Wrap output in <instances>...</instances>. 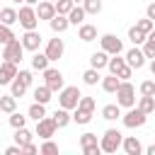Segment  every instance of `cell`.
<instances>
[{"label":"cell","mask_w":155,"mask_h":155,"mask_svg":"<svg viewBox=\"0 0 155 155\" xmlns=\"http://www.w3.org/2000/svg\"><path fill=\"white\" fill-rule=\"evenodd\" d=\"M80 148L85 155H99L102 153V145L97 140V133H82L80 136Z\"/></svg>","instance_id":"30bf717a"},{"label":"cell","mask_w":155,"mask_h":155,"mask_svg":"<svg viewBox=\"0 0 155 155\" xmlns=\"http://www.w3.org/2000/svg\"><path fill=\"white\" fill-rule=\"evenodd\" d=\"M22 153H29V155H34V153H39V148H36L34 143H27V145H22Z\"/></svg>","instance_id":"7dc6e473"},{"label":"cell","mask_w":155,"mask_h":155,"mask_svg":"<svg viewBox=\"0 0 155 155\" xmlns=\"http://www.w3.org/2000/svg\"><path fill=\"white\" fill-rule=\"evenodd\" d=\"M73 121H75V124H80V126H85V124H90V121H92V111H85V109H80V107H75V114H73Z\"/></svg>","instance_id":"836d02e7"},{"label":"cell","mask_w":155,"mask_h":155,"mask_svg":"<svg viewBox=\"0 0 155 155\" xmlns=\"http://www.w3.org/2000/svg\"><path fill=\"white\" fill-rule=\"evenodd\" d=\"M140 111H145V114H153L155 111V97H148V94H140V99H138V104H136Z\"/></svg>","instance_id":"d6a6232c"},{"label":"cell","mask_w":155,"mask_h":155,"mask_svg":"<svg viewBox=\"0 0 155 155\" xmlns=\"http://www.w3.org/2000/svg\"><path fill=\"white\" fill-rule=\"evenodd\" d=\"M126 63H128L133 70L143 68V65H145V53H143V48H138V46L128 48V51H126Z\"/></svg>","instance_id":"9a60e30c"},{"label":"cell","mask_w":155,"mask_h":155,"mask_svg":"<svg viewBox=\"0 0 155 155\" xmlns=\"http://www.w3.org/2000/svg\"><path fill=\"white\" fill-rule=\"evenodd\" d=\"M116 104L126 107V109L136 107V87L131 85V80H121V85L116 90Z\"/></svg>","instance_id":"6da1fadb"},{"label":"cell","mask_w":155,"mask_h":155,"mask_svg":"<svg viewBox=\"0 0 155 155\" xmlns=\"http://www.w3.org/2000/svg\"><path fill=\"white\" fill-rule=\"evenodd\" d=\"M78 107H80V109H85V111H94V107H97V102H94L92 97H80V102H78Z\"/></svg>","instance_id":"b9f144b4"},{"label":"cell","mask_w":155,"mask_h":155,"mask_svg":"<svg viewBox=\"0 0 155 155\" xmlns=\"http://www.w3.org/2000/svg\"><path fill=\"white\" fill-rule=\"evenodd\" d=\"M145 153H148V155H155V143H153V145H148V148H145Z\"/></svg>","instance_id":"681fc988"},{"label":"cell","mask_w":155,"mask_h":155,"mask_svg":"<svg viewBox=\"0 0 155 155\" xmlns=\"http://www.w3.org/2000/svg\"><path fill=\"white\" fill-rule=\"evenodd\" d=\"M15 109H17V97H15V94H2V97H0V111L12 114Z\"/></svg>","instance_id":"83f0119b"},{"label":"cell","mask_w":155,"mask_h":155,"mask_svg":"<svg viewBox=\"0 0 155 155\" xmlns=\"http://www.w3.org/2000/svg\"><path fill=\"white\" fill-rule=\"evenodd\" d=\"M7 121H10V126H12V128H22V126H27V116H22L17 109L10 114V119H7Z\"/></svg>","instance_id":"8d00e7d4"},{"label":"cell","mask_w":155,"mask_h":155,"mask_svg":"<svg viewBox=\"0 0 155 155\" xmlns=\"http://www.w3.org/2000/svg\"><path fill=\"white\" fill-rule=\"evenodd\" d=\"M82 82H85V85H90V87H92V85H97V82H102V75H99V70L90 65V68L82 73Z\"/></svg>","instance_id":"f546056e"},{"label":"cell","mask_w":155,"mask_h":155,"mask_svg":"<svg viewBox=\"0 0 155 155\" xmlns=\"http://www.w3.org/2000/svg\"><path fill=\"white\" fill-rule=\"evenodd\" d=\"M107 68H109V73L119 75L121 80H128V78H131V73H133V68L126 63V56H121V53L111 56V58H109V63H107Z\"/></svg>","instance_id":"3957f363"},{"label":"cell","mask_w":155,"mask_h":155,"mask_svg":"<svg viewBox=\"0 0 155 155\" xmlns=\"http://www.w3.org/2000/svg\"><path fill=\"white\" fill-rule=\"evenodd\" d=\"M56 15V2H51V0H39V5H36V17H39V22L41 19H51Z\"/></svg>","instance_id":"e0dca14e"},{"label":"cell","mask_w":155,"mask_h":155,"mask_svg":"<svg viewBox=\"0 0 155 155\" xmlns=\"http://www.w3.org/2000/svg\"><path fill=\"white\" fill-rule=\"evenodd\" d=\"M73 2H75V5H82V2H85V0H73Z\"/></svg>","instance_id":"db71d44e"},{"label":"cell","mask_w":155,"mask_h":155,"mask_svg":"<svg viewBox=\"0 0 155 155\" xmlns=\"http://www.w3.org/2000/svg\"><path fill=\"white\" fill-rule=\"evenodd\" d=\"M31 138H34V133L27 131V126L15 128V143H17V145H27V143H31Z\"/></svg>","instance_id":"1f68e13d"},{"label":"cell","mask_w":155,"mask_h":155,"mask_svg":"<svg viewBox=\"0 0 155 155\" xmlns=\"http://www.w3.org/2000/svg\"><path fill=\"white\" fill-rule=\"evenodd\" d=\"M27 5H39V0H27Z\"/></svg>","instance_id":"816d5d0a"},{"label":"cell","mask_w":155,"mask_h":155,"mask_svg":"<svg viewBox=\"0 0 155 155\" xmlns=\"http://www.w3.org/2000/svg\"><path fill=\"white\" fill-rule=\"evenodd\" d=\"M124 143V136L119 128H107L104 136L99 138V145H102V153H116Z\"/></svg>","instance_id":"7a4b0ae2"},{"label":"cell","mask_w":155,"mask_h":155,"mask_svg":"<svg viewBox=\"0 0 155 155\" xmlns=\"http://www.w3.org/2000/svg\"><path fill=\"white\" fill-rule=\"evenodd\" d=\"M48 27H51V31L53 34H63L68 27H70V19H68V15H53L51 19H48Z\"/></svg>","instance_id":"2e32d148"},{"label":"cell","mask_w":155,"mask_h":155,"mask_svg":"<svg viewBox=\"0 0 155 155\" xmlns=\"http://www.w3.org/2000/svg\"><path fill=\"white\" fill-rule=\"evenodd\" d=\"M27 116H29V119H34V121L44 119V116H46V104H41V102H34V104L27 109Z\"/></svg>","instance_id":"4dcf8cb0"},{"label":"cell","mask_w":155,"mask_h":155,"mask_svg":"<svg viewBox=\"0 0 155 155\" xmlns=\"http://www.w3.org/2000/svg\"><path fill=\"white\" fill-rule=\"evenodd\" d=\"M17 19H19V12H17L15 7H2V10H0V22H2V24H10V27H12Z\"/></svg>","instance_id":"484cf974"},{"label":"cell","mask_w":155,"mask_h":155,"mask_svg":"<svg viewBox=\"0 0 155 155\" xmlns=\"http://www.w3.org/2000/svg\"><path fill=\"white\" fill-rule=\"evenodd\" d=\"M119 85H121V78H119V75H114V73H109L107 78H102V90H104V92H109V94H116Z\"/></svg>","instance_id":"ffe728a7"},{"label":"cell","mask_w":155,"mask_h":155,"mask_svg":"<svg viewBox=\"0 0 155 155\" xmlns=\"http://www.w3.org/2000/svg\"><path fill=\"white\" fill-rule=\"evenodd\" d=\"M39 153H58V145H56L51 138H46V140L39 145Z\"/></svg>","instance_id":"7bdbcfd3"},{"label":"cell","mask_w":155,"mask_h":155,"mask_svg":"<svg viewBox=\"0 0 155 155\" xmlns=\"http://www.w3.org/2000/svg\"><path fill=\"white\" fill-rule=\"evenodd\" d=\"M17 73H19L17 63H12V61H2V63H0V85H10V82L17 78Z\"/></svg>","instance_id":"7c38bea8"},{"label":"cell","mask_w":155,"mask_h":155,"mask_svg":"<svg viewBox=\"0 0 155 155\" xmlns=\"http://www.w3.org/2000/svg\"><path fill=\"white\" fill-rule=\"evenodd\" d=\"M143 53H145V58H155V39H145Z\"/></svg>","instance_id":"ee69618b"},{"label":"cell","mask_w":155,"mask_h":155,"mask_svg":"<svg viewBox=\"0 0 155 155\" xmlns=\"http://www.w3.org/2000/svg\"><path fill=\"white\" fill-rule=\"evenodd\" d=\"M53 121H56V126L58 128H65L70 121H73V116H70V109H56V114H53Z\"/></svg>","instance_id":"d4e9b609"},{"label":"cell","mask_w":155,"mask_h":155,"mask_svg":"<svg viewBox=\"0 0 155 155\" xmlns=\"http://www.w3.org/2000/svg\"><path fill=\"white\" fill-rule=\"evenodd\" d=\"M145 17H150V19L155 22V2H150V5L145 7Z\"/></svg>","instance_id":"c3c4849f"},{"label":"cell","mask_w":155,"mask_h":155,"mask_svg":"<svg viewBox=\"0 0 155 155\" xmlns=\"http://www.w3.org/2000/svg\"><path fill=\"white\" fill-rule=\"evenodd\" d=\"M119 116H121V107H119V104H104V107H102V119L116 121Z\"/></svg>","instance_id":"4316f807"},{"label":"cell","mask_w":155,"mask_h":155,"mask_svg":"<svg viewBox=\"0 0 155 155\" xmlns=\"http://www.w3.org/2000/svg\"><path fill=\"white\" fill-rule=\"evenodd\" d=\"M12 2H15V5H19V2H22V5H24V2H27V0H12Z\"/></svg>","instance_id":"f5cc1de1"},{"label":"cell","mask_w":155,"mask_h":155,"mask_svg":"<svg viewBox=\"0 0 155 155\" xmlns=\"http://www.w3.org/2000/svg\"><path fill=\"white\" fill-rule=\"evenodd\" d=\"M51 94H53V90H51L48 85H39V87H34V102L48 104V102H51Z\"/></svg>","instance_id":"7402d4cb"},{"label":"cell","mask_w":155,"mask_h":155,"mask_svg":"<svg viewBox=\"0 0 155 155\" xmlns=\"http://www.w3.org/2000/svg\"><path fill=\"white\" fill-rule=\"evenodd\" d=\"M63 51H65V44H63V39H58V34H56V39H51V41L46 44V56H48V61L53 63V61H58V58L63 56Z\"/></svg>","instance_id":"5bb4252c"},{"label":"cell","mask_w":155,"mask_h":155,"mask_svg":"<svg viewBox=\"0 0 155 155\" xmlns=\"http://www.w3.org/2000/svg\"><path fill=\"white\" fill-rule=\"evenodd\" d=\"M5 155H22V145H10V148H5Z\"/></svg>","instance_id":"bcb514c9"},{"label":"cell","mask_w":155,"mask_h":155,"mask_svg":"<svg viewBox=\"0 0 155 155\" xmlns=\"http://www.w3.org/2000/svg\"><path fill=\"white\" fill-rule=\"evenodd\" d=\"M22 46H24V51H39V46H41V34H39L36 29H27L24 36H22Z\"/></svg>","instance_id":"4fadbf2b"},{"label":"cell","mask_w":155,"mask_h":155,"mask_svg":"<svg viewBox=\"0 0 155 155\" xmlns=\"http://www.w3.org/2000/svg\"><path fill=\"white\" fill-rule=\"evenodd\" d=\"M56 121H53V116H44V119H39L36 121V136L39 138H53V133H56Z\"/></svg>","instance_id":"8fae6325"},{"label":"cell","mask_w":155,"mask_h":155,"mask_svg":"<svg viewBox=\"0 0 155 155\" xmlns=\"http://www.w3.org/2000/svg\"><path fill=\"white\" fill-rule=\"evenodd\" d=\"M82 7H85L87 15H99L102 12V0H85Z\"/></svg>","instance_id":"74e56055"},{"label":"cell","mask_w":155,"mask_h":155,"mask_svg":"<svg viewBox=\"0 0 155 155\" xmlns=\"http://www.w3.org/2000/svg\"><path fill=\"white\" fill-rule=\"evenodd\" d=\"M73 7H75L73 0H56V12H58V15H68Z\"/></svg>","instance_id":"f35d334b"},{"label":"cell","mask_w":155,"mask_h":155,"mask_svg":"<svg viewBox=\"0 0 155 155\" xmlns=\"http://www.w3.org/2000/svg\"><path fill=\"white\" fill-rule=\"evenodd\" d=\"M138 90H140V94H148V97H155V82H153V80H143Z\"/></svg>","instance_id":"60d3db41"},{"label":"cell","mask_w":155,"mask_h":155,"mask_svg":"<svg viewBox=\"0 0 155 155\" xmlns=\"http://www.w3.org/2000/svg\"><path fill=\"white\" fill-rule=\"evenodd\" d=\"M80 97H82V92H80L75 85H68V87H63V90L58 92V104H61L63 109H75L78 102H80Z\"/></svg>","instance_id":"277c9868"},{"label":"cell","mask_w":155,"mask_h":155,"mask_svg":"<svg viewBox=\"0 0 155 155\" xmlns=\"http://www.w3.org/2000/svg\"><path fill=\"white\" fill-rule=\"evenodd\" d=\"M85 17H87V12H85V7H82V5H75V7L68 12V19H70V24H75V27H80V24L85 22Z\"/></svg>","instance_id":"603a6c76"},{"label":"cell","mask_w":155,"mask_h":155,"mask_svg":"<svg viewBox=\"0 0 155 155\" xmlns=\"http://www.w3.org/2000/svg\"><path fill=\"white\" fill-rule=\"evenodd\" d=\"M12 39H17V36H15V31H12V27H10V24H2V22H0V44L5 46V44H10Z\"/></svg>","instance_id":"e575fe53"},{"label":"cell","mask_w":155,"mask_h":155,"mask_svg":"<svg viewBox=\"0 0 155 155\" xmlns=\"http://www.w3.org/2000/svg\"><path fill=\"white\" fill-rule=\"evenodd\" d=\"M121 148H124L126 155H140V153H143V145H140V140H138L136 136H126L124 143H121Z\"/></svg>","instance_id":"ac0fdd59"},{"label":"cell","mask_w":155,"mask_h":155,"mask_svg":"<svg viewBox=\"0 0 155 155\" xmlns=\"http://www.w3.org/2000/svg\"><path fill=\"white\" fill-rule=\"evenodd\" d=\"M44 85H48L53 92H61L65 87V80H63V73L58 68H46L44 70Z\"/></svg>","instance_id":"52a82bcc"},{"label":"cell","mask_w":155,"mask_h":155,"mask_svg":"<svg viewBox=\"0 0 155 155\" xmlns=\"http://www.w3.org/2000/svg\"><path fill=\"white\" fill-rule=\"evenodd\" d=\"M17 12H19V19H17V22L22 24V29H24V31H27V29H36V27H39V17H36V7H34V5H27V2H24Z\"/></svg>","instance_id":"5b68a950"},{"label":"cell","mask_w":155,"mask_h":155,"mask_svg":"<svg viewBox=\"0 0 155 155\" xmlns=\"http://www.w3.org/2000/svg\"><path fill=\"white\" fill-rule=\"evenodd\" d=\"M24 92H27V85H24L19 78H15V80L10 82V94H15V97H24Z\"/></svg>","instance_id":"d590c367"},{"label":"cell","mask_w":155,"mask_h":155,"mask_svg":"<svg viewBox=\"0 0 155 155\" xmlns=\"http://www.w3.org/2000/svg\"><path fill=\"white\" fill-rule=\"evenodd\" d=\"M51 2H56V0H51Z\"/></svg>","instance_id":"11a10c76"},{"label":"cell","mask_w":155,"mask_h":155,"mask_svg":"<svg viewBox=\"0 0 155 155\" xmlns=\"http://www.w3.org/2000/svg\"><path fill=\"white\" fill-rule=\"evenodd\" d=\"M121 121H124V126H126V128H140V126H145L148 114H145V111H140L138 107H131L126 114H121Z\"/></svg>","instance_id":"8992f818"},{"label":"cell","mask_w":155,"mask_h":155,"mask_svg":"<svg viewBox=\"0 0 155 155\" xmlns=\"http://www.w3.org/2000/svg\"><path fill=\"white\" fill-rule=\"evenodd\" d=\"M17 78H19V80H22L27 87L34 82V75H31V70H19V73H17Z\"/></svg>","instance_id":"f6af8a7d"},{"label":"cell","mask_w":155,"mask_h":155,"mask_svg":"<svg viewBox=\"0 0 155 155\" xmlns=\"http://www.w3.org/2000/svg\"><path fill=\"white\" fill-rule=\"evenodd\" d=\"M99 44H102V51H107L109 56H116V53L124 51V44H121V39L116 34H102Z\"/></svg>","instance_id":"ba28073f"},{"label":"cell","mask_w":155,"mask_h":155,"mask_svg":"<svg viewBox=\"0 0 155 155\" xmlns=\"http://www.w3.org/2000/svg\"><path fill=\"white\" fill-rule=\"evenodd\" d=\"M22 53H24L22 39H12V41L5 44V48H2V58H5V61H12V63H19V61H22Z\"/></svg>","instance_id":"9c48e42d"},{"label":"cell","mask_w":155,"mask_h":155,"mask_svg":"<svg viewBox=\"0 0 155 155\" xmlns=\"http://www.w3.org/2000/svg\"><path fill=\"white\" fill-rule=\"evenodd\" d=\"M136 27H138L140 31H145V34H150V31L155 29V22H153L150 17H143V19H138V22H136Z\"/></svg>","instance_id":"ab89813d"},{"label":"cell","mask_w":155,"mask_h":155,"mask_svg":"<svg viewBox=\"0 0 155 155\" xmlns=\"http://www.w3.org/2000/svg\"><path fill=\"white\" fill-rule=\"evenodd\" d=\"M107 63H109V53H107V51H94V53L90 56V65L97 68V70L107 68Z\"/></svg>","instance_id":"44dd1931"},{"label":"cell","mask_w":155,"mask_h":155,"mask_svg":"<svg viewBox=\"0 0 155 155\" xmlns=\"http://www.w3.org/2000/svg\"><path fill=\"white\" fill-rule=\"evenodd\" d=\"M150 73L155 75V58H150Z\"/></svg>","instance_id":"f907efd6"},{"label":"cell","mask_w":155,"mask_h":155,"mask_svg":"<svg viewBox=\"0 0 155 155\" xmlns=\"http://www.w3.org/2000/svg\"><path fill=\"white\" fill-rule=\"evenodd\" d=\"M78 39H80V41H85V44L94 41V39H97V27H94V24H85V22H82V24L78 27Z\"/></svg>","instance_id":"d6986e66"},{"label":"cell","mask_w":155,"mask_h":155,"mask_svg":"<svg viewBox=\"0 0 155 155\" xmlns=\"http://www.w3.org/2000/svg\"><path fill=\"white\" fill-rule=\"evenodd\" d=\"M128 39H131V44H133V46H143V44H145V39H148V34H145V31H140V29L133 24V27L128 29Z\"/></svg>","instance_id":"f1b7e54d"},{"label":"cell","mask_w":155,"mask_h":155,"mask_svg":"<svg viewBox=\"0 0 155 155\" xmlns=\"http://www.w3.org/2000/svg\"><path fill=\"white\" fill-rule=\"evenodd\" d=\"M48 63H51V61H48L46 51H44V53L34 51V56H31V68H34V70H41V73H44V70L48 68Z\"/></svg>","instance_id":"cb8c5ba5"}]
</instances>
